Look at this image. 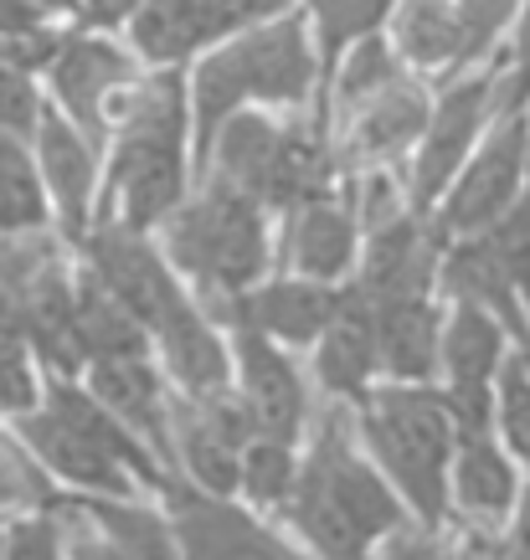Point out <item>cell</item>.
<instances>
[{
	"instance_id": "obj_1",
	"label": "cell",
	"mask_w": 530,
	"mask_h": 560,
	"mask_svg": "<svg viewBox=\"0 0 530 560\" xmlns=\"http://www.w3.org/2000/svg\"><path fill=\"white\" fill-rule=\"evenodd\" d=\"M412 514L396 499L377 463L366 458L356 438L350 407L320 401L299 458V483L274 525L289 529V540L309 560H366L371 545L387 540Z\"/></svg>"
},
{
	"instance_id": "obj_2",
	"label": "cell",
	"mask_w": 530,
	"mask_h": 560,
	"mask_svg": "<svg viewBox=\"0 0 530 560\" xmlns=\"http://www.w3.org/2000/svg\"><path fill=\"white\" fill-rule=\"evenodd\" d=\"M191 180H196V135H191L186 68H145L114 103L93 221H124L135 232H154L186 201Z\"/></svg>"
},
{
	"instance_id": "obj_3",
	"label": "cell",
	"mask_w": 530,
	"mask_h": 560,
	"mask_svg": "<svg viewBox=\"0 0 530 560\" xmlns=\"http://www.w3.org/2000/svg\"><path fill=\"white\" fill-rule=\"evenodd\" d=\"M36 468L62 493H93V499H160L165 463L103 407L78 375H47L32 411L5 422Z\"/></svg>"
},
{
	"instance_id": "obj_4",
	"label": "cell",
	"mask_w": 530,
	"mask_h": 560,
	"mask_svg": "<svg viewBox=\"0 0 530 560\" xmlns=\"http://www.w3.org/2000/svg\"><path fill=\"white\" fill-rule=\"evenodd\" d=\"M186 93L196 160H201L206 139L217 135V124L232 119L238 108L293 114V108H309L314 98H325V62H320L304 5H289V11L206 47L186 68Z\"/></svg>"
},
{
	"instance_id": "obj_5",
	"label": "cell",
	"mask_w": 530,
	"mask_h": 560,
	"mask_svg": "<svg viewBox=\"0 0 530 560\" xmlns=\"http://www.w3.org/2000/svg\"><path fill=\"white\" fill-rule=\"evenodd\" d=\"M274 226L278 221L247 190L196 171L186 201L154 226V242L171 257L201 314L227 329L242 293L274 272Z\"/></svg>"
},
{
	"instance_id": "obj_6",
	"label": "cell",
	"mask_w": 530,
	"mask_h": 560,
	"mask_svg": "<svg viewBox=\"0 0 530 560\" xmlns=\"http://www.w3.org/2000/svg\"><path fill=\"white\" fill-rule=\"evenodd\" d=\"M196 171L222 175L227 186L247 190L274 221L293 206L325 196L345 180L341 160H335V139H330V98H314L293 114L238 108L201 144Z\"/></svg>"
},
{
	"instance_id": "obj_7",
	"label": "cell",
	"mask_w": 530,
	"mask_h": 560,
	"mask_svg": "<svg viewBox=\"0 0 530 560\" xmlns=\"http://www.w3.org/2000/svg\"><path fill=\"white\" fill-rule=\"evenodd\" d=\"M356 438L417 525L448 514V463H453V411L438 381H377L350 407Z\"/></svg>"
},
{
	"instance_id": "obj_8",
	"label": "cell",
	"mask_w": 530,
	"mask_h": 560,
	"mask_svg": "<svg viewBox=\"0 0 530 560\" xmlns=\"http://www.w3.org/2000/svg\"><path fill=\"white\" fill-rule=\"evenodd\" d=\"M505 72H510V47L489 57V62H480V68L448 78V83H433L428 129L417 139V150L407 154V165H402L412 211H433L443 201V190L453 186L463 160L474 154L484 129L505 108Z\"/></svg>"
},
{
	"instance_id": "obj_9",
	"label": "cell",
	"mask_w": 530,
	"mask_h": 560,
	"mask_svg": "<svg viewBox=\"0 0 530 560\" xmlns=\"http://www.w3.org/2000/svg\"><path fill=\"white\" fill-rule=\"evenodd\" d=\"M530 186V103L499 108L495 124L484 129L474 154L463 160V171L453 175V186L443 190V201L428 217L438 221V232L453 237H480L489 232L505 211H510Z\"/></svg>"
},
{
	"instance_id": "obj_10",
	"label": "cell",
	"mask_w": 530,
	"mask_h": 560,
	"mask_svg": "<svg viewBox=\"0 0 530 560\" xmlns=\"http://www.w3.org/2000/svg\"><path fill=\"white\" fill-rule=\"evenodd\" d=\"M78 262H83L103 289L114 293L139 324L145 335H160L165 324H175L181 314L201 308L191 299V289L181 283V272L171 268V257L160 253L154 232H135L124 221H93L88 237L72 247Z\"/></svg>"
},
{
	"instance_id": "obj_11",
	"label": "cell",
	"mask_w": 530,
	"mask_h": 560,
	"mask_svg": "<svg viewBox=\"0 0 530 560\" xmlns=\"http://www.w3.org/2000/svg\"><path fill=\"white\" fill-rule=\"evenodd\" d=\"M145 62L135 57V47L119 32H88V26H68L57 57L42 72L47 103L62 108L78 129L103 150L108 139V119H114V103L129 93Z\"/></svg>"
},
{
	"instance_id": "obj_12",
	"label": "cell",
	"mask_w": 530,
	"mask_h": 560,
	"mask_svg": "<svg viewBox=\"0 0 530 560\" xmlns=\"http://www.w3.org/2000/svg\"><path fill=\"white\" fill-rule=\"evenodd\" d=\"M160 510L171 520L186 560H309L289 529L253 514L242 499L206 493L186 478H165Z\"/></svg>"
},
{
	"instance_id": "obj_13",
	"label": "cell",
	"mask_w": 530,
	"mask_h": 560,
	"mask_svg": "<svg viewBox=\"0 0 530 560\" xmlns=\"http://www.w3.org/2000/svg\"><path fill=\"white\" fill-rule=\"evenodd\" d=\"M443 340H438V386L448 396L453 427L463 432H495V381L510 360V329L484 314L480 304L443 299Z\"/></svg>"
},
{
	"instance_id": "obj_14",
	"label": "cell",
	"mask_w": 530,
	"mask_h": 560,
	"mask_svg": "<svg viewBox=\"0 0 530 560\" xmlns=\"http://www.w3.org/2000/svg\"><path fill=\"white\" fill-rule=\"evenodd\" d=\"M289 5L299 0H145L119 36L135 47L145 68H191L206 47H217Z\"/></svg>"
},
{
	"instance_id": "obj_15",
	"label": "cell",
	"mask_w": 530,
	"mask_h": 560,
	"mask_svg": "<svg viewBox=\"0 0 530 560\" xmlns=\"http://www.w3.org/2000/svg\"><path fill=\"white\" fill-rule=\"evenodd\" d=\"M171 478H186L206 493L238 499L242 453L257 438L247 422V407L238 390H211V396H181L171 390Z\"/></svg>"
},
{
	"instance_id": "obj_16",
	"label": "cell",
	"mask_w": 530,
	"mask_h": 560,
	"mask_svg": "<svg viewBox=\"0 0 530 560\" xmlns=\"http://www.w3.org/2000/svg\"><path fill=\"white\" fill-rule=\"evenodd\" d=\"M227 340H232V390L247 407L253 432L304 447L320 396L309 386V371L299 365V355L274 345L268 335H253V329H227Z\"/></svg>"
},
{
	"instance_id": "obj_17",
	"label": "cell",
	"mask_w": 530,
	"mask_h": 560,
	"mask_svg": "<svg viewBox=\"0 0 530 560\" xmlns=\"http://www.w3.org/2000/svg\"><path fill=\"white\" fill-rule=\"evenodd\" d=\"M68 560H186L160 499H93L57 493L51 499Z\"/></svg>"
},
{
	"instance_id": "obj_18",
	"label": "cell",
	"mask_w": 530,
	"mask_h": 560,
	"mask_svg": "<svg viewBox=\"0 0 530 560\" xmlns=\"http://www.w3.org/2000/svg\"><path fill=\"white\" fill-rule=\"evenodd\" d=\"M433 114V83L417 72H402L371 98L350 103L341 114H330V139H335V160L345 175L371 171V165H407L417 139L428 129Z\"/></svg>"
},
{
	"instance_id": "obj_19",
	"label": "cell",
	"mask_w": 530,
	"mask_h": 560,
	"mask_svg": "<svg viewBox=\"0 0 530 560\" xmlns=\"http://www.w3.org/2000/svg\"><path fill=\"white\" fill-rule=\"evenodd\" d=\"M448 237L428 211H402L381 221L371 232H360L356 272L345 278V289L366 304H392V299H423L438 293V268H443Z\"/></svg>"
},
{
	"instance_id": "obj_20",
	"label": "cell",
	"mask_w": 530,
	"mask_h": 560,
	"mask_svg": "<svg viewBox=\"0 0 530 560\" xmlns=\"http://www.w3.org/2000/svg\"><path fill=\"white\" fill-rule=\"evenodd\" d=\"M32 160L42 175L51 206V226L78 247L88 237V226L99 217V186H103V150L62 114V108H42V119L32 129Z\"/></svg>"
},
{
	"instance_id": "obj_21",
	"label": "cell",
	"mask_w": 530,
	"mask_h": 560,
	"mask_svg": "<svg viewBox=\"0 0 530 560\" xmlns=\"http://www.w3.org/2000/svg\"><path fill=\"white\" fill-rule=\"evenodd\" d=\"M356 257H360V221L345 180L278 217L274 272H293V278H314V283H335L341 289L345 278L356 272Z\"/></svg>"
},
{
	"instance_id": "obj_22",
	"label": "cell",
	"mask_w": 530,
	"mask_h": 560,
	"mask_svg": "<svg viewBox=\"0 0 530 560\" xmlns=\"http://www.w3.org/2000/svg\"><path fill=\"white\" fill-rule=\"evenodd\" d=\"M335 308H341V289L335 283H314V278H293V272H268L263 283H253L238 299L227 329H253V335H268V340L293 350V355H309V345L325 335Z\"/></svg>"
},
{
	"instance_id": "obj_23",
	"label": "cell",
	"mask_w": 530,
	"mask_h": 560,
	"mask_svg": "<svg viewBox=\"0 0 530 560\" xmlns=\"http://www.w3.org/2000/svg\"><path fill=\"white\" fill-rule=\"evenodd\" d=\"M103 407L114 411L129 432H135L154 458L165 463L171 474V381L160 375L154 355H135V360H93L78 375Z\"/></svg>"
},
{
	"instance_id": "obj_24",
	"label": "cell",
	"mask_w": 530,
	"mask_h": 560,
	"mask_svg": "<svg viewBox=\"0 0 530 560\" xmlns=\"http://www.w3.org/2000/svg\"><path fill=\"white\" fill-rule=\"evenodd\" d=\"M377 340H371V308L341 283V308L325 324V335L309 345V386L320 401L356 407L377 386Z\"/></svg>"
},
{
	"instance_id": "obj_25",
	"label": "cell",
	"mask_w": 530,
	"mask_h": 560,
	"mask_svg": "<svg viewBox=\"0 0 530 560\" xmlns=\"http://www.w3.org/2000/svg\"><path fill=\"white\" fill-rule=\"evenodd\" d=\"M520 478H526V468L510 458V447L495 432H463L453 442V463H448V510L505 529Z\"/></svg>"
},
{
	"instance_id": "obj_26",
	"label": "cell",
	"mask_w": 530,
	"mask_h": 560,
	"mask_svg": "<svg viewBox=\"0 0 530 560\" xmlns=\"http://www.w3.org/2000/svg\"><path fill=\"white\" fill-rule=\"evenodd\" d=\"M366 304V299H360ZM371 308V340H377L381 381H438V340H443V299H392Z\"/></svg>"
},
{
	"instance_id": "obj_27",
	"label": "cell",
	"mask_w": 530,
	"mask_h": 560,
	"mask_svg": "<svg viewBox=\"0 0 530 560\" xmlns=\"http://www.w3.org/2000/svg\"><path fill=\"white\" fill-rule=\"evenodd\" d=\"M150 355L160 375L171 381V390H181V396H211V390L232 386V340L201 308L165 324L150 340Z\"/></svg>"
},
{
	"instance_id": "obj_28",
	"label": "cell",
	"mask_w": 530,
	"mask_h": 560,
	"mask_svg": "<svg viewBox=\"0 0 530 560\" xmlns=\"http://www.w3.org/2000/svg\"><path fill=\"white\" fill-rule=\"evenodd\" d=\"M387 36H392L396 57L417 78H428V83H448V78L469 72L459 16H453L448 0H396L392 21H387Z\"/></svg>"
},
{
	"instance_id": "obj_29",
	"label": "cell",
	"mask_w": 530,
	"mask_h": 560,
	"mask_svg": "<svg viewBox=\"0 0 530 560\" xmlns=\"http://www.w3.org/2000/svg\"><path fill=\"white\" fill-rule=\"evenodd\" d=\"M72 335H78L83 365H93V360L150 355V335H145V324H139L135 314L114 299V293L103 289L83 262H72Z\"/></svg>"
},
{
	"instance_id": "obj_30",
	"label": "cell",
	"mask_w": 530,
	"mask_h": 560,
	"mask_svg": "<svg viewBox=\"0 0 530 560\" xmlns=\"http://www.w3.org/2000/svg\"><path fill=\"white\" fill-rule=\"evenodd\" d=\"M51 226V206L32 160V139L0 135V237Z\"/></svg>"
},
{
	"instance_id": "obj_31",
	"label": "cell",
	"mask_w": 530,
	"mask_h": 560,
	"mask_svg": "<svg viewBox=\"0 0 530 560\" xmlns=\"http://www.w3.org/2000/svg\"><path fill=\"white\" fill-rule=\"evenodd\" d=\"M407 72V62L396 57L392 36L387 32H371L360 36V42H350V47L335 57V68L325 72V98H330V114H341V108H350V103L371 98L377 88H387L392 78H402Z\"/></svg>"
},
{
	"instance_id": "obj_32",
	"label": "cell",
	"mask_w": 530,
	"mask_h": 560,
	"mask_svg": "<svg viewBox=\"0 0 530 560\" xmlns=\"http://www.w3.org/2000/svg\"><path fill=\"white\" fill-rule=\"evenodd\" d=\"M299 458H304V447H293V442L253 438L242 453L238 499L263 520H278V510L289 504L293 483H299Z\"/></svg>"
},
{
	"instance_id": "obj_33",
	"label": "cell",
	"mask_w": 530,
	"mask_h": 560,
	"mask_svg": "<svg viewBox=\"0 0 530 560\" xmlns=\"http://www.w3.org/2000/svg\"><path fill=\"white\" fill-rule=\"evenodd\" d=\"M309 16V32H314V47H320V62L325 72L335 68V57H341L350 42L371 32H387V21H392L396 0H299Z\"/></svg>"
},
{
	"instance_id": "obj_34",
	"label": "cell",
	"mask_w": 530,
	"mask_h": 560,
	"mask_svg": "<svg viewBox=\"0 0 530 560\" xmlns=\"http://www.w3.org/2000/svg\"><path fill=\"white\" fill-rule=\"evenodd\" d=\"M57 493H62V489H57V483L36 468V458L21 447L16 432L0 422V529L11 525L16 514L47 510Z\"/></svg>"
},
{
	"instance_id": "obj_35",
	"label": "cell",
	"mask_w": 530,
	"mask_h": 560,
	"mask_svg": "<svg viewBox=\"0 0 530 560\" xmlns=\"http://www.w3.org/2000/svg\"><path fill=\"white\" fill-rule=\"evenodd\" d=\"M495 438L530 474V365L520 355V345L510 350V360H505V371L495 381Z\"/></svg>"
},
{
	"instance_id": "obj_36",
	"label": "cell",
	"mask_w": 530,
	"mask_h": 560,
	"mask_svg": "<svg viewBox=\"0 0 530 560\" xmlns=\"http://www.w3.org/2000/svg\"><path fill=\"white\" fill-rule=\"evenodd\" d=\"M47 371L36 365V355L26 350V340L0 335V422H16L21 411L36 407Z\"/></svg>"
},
{
	"instance_id": "obj_37",
	"label": "cell",
	"mask_w": 530,
	"mask_h": 560,
	"mask_svg": "<svg viewBox=\"0 0 530 560\" xmlns=\"http://www.w3.org/2000/svg\"><path fill=\"white\" fill-rule=\"evenodd\" d=\"M42 108H47V88H42V78L26 72L21 62H0V135L32 139Z\"/></svg>"
},
{
	"instance_id": "obj_38",
	"label": "cell",
	"mask_w": 530,
	"mask_h": 560,
	"mask_svg": "<svg viewBox=\"0 0 530 560\" xmlns=\"http://www.w3.org/2000/svg\"><path fill=\"white\" fill-rule=\"evenodd\" d=\"M0 560H68L57 510L47 504V510L16 514L11 525L0 529Z\"/></svg>"
},
{
	"instance_id": "obj_39",
	"label": "cell",
	"mask_w": 530,
	"mask_h": 560,
	"mask_svg": "<svg viewBox=\"0 0 530 560\" xmlns=\"http://www.w3.org/2000/svg\"><path fill=\"white\" fill-rule=\"evenodd\" d=\"M366 560H448V556H443V545H438V535H433L428 525L407 520V525H396L387 540L371 545V556Z\"/></svg>"
},
{
	"instance_id": "obj_40",
	"label": "cell",
	"mask_w": 530,
	"mask_h": 560,
	"mask_svg": "<svg viewBox=\"0 0 530 560\" xmlns=\"http://www.w3.org/2000/svg\"><path fill=\"white\" fill-rule=\"evenodd\" d=\"M145 0H78V16L72 26H88V32H124L135 11Z\"/></svg>"
},
{
	"instance_id": "obj_41",
	"label": "cell",
	"mask_w": 530,
	"mask_h": 560,
	"mask_svg": "<svg viewBox=\"0 0 530 560\" xmlns=\"http://www.w3.org/2000/svg\"><path fill=\"white\" fill-rule=\"evenodd\" d=\"M47 26H62V21H51L32 0H0V36H36Z\"/></svg>"
},
{
	"instance_id": "obj_42",
	"label": "cell",
	"mask_w": 530,
	"mask_h": 560,
	"mask_svg": "<svg viewBox=\"0 0 530 560\" xmlns=\"http://www.w3.org/2000/svg\"><path fill=\"white\" fill-rule=\"evenodd\" d=\"M505 550H510V560H530V474L520 478L515 510L505 520Z\"/></svg>"
},
{
	"instance_id": "obj_43",
	"label": "cell",
	"mask_w": 530,
	"mask_h": 560,
	"mask_svg": "<svg viewBox=\"0 0 530 560\" xmlns=\"http://www.w3.org/2000/svg\"><path fill=\"white\" fill-rule=\"evenodd\" d=\"M32 5H42L51 21H72V16H78V0H32Z\"/></svg>"
},
{
	"instance_id": "obj_44",
	"label": "cell",
	"mask_w": 530,
	"mask_h": 560,
	"mask_svg": "<svg viewBox=\"0 0 530 560\" xmlns=\"http://www.w3.org/2000/svg\"><path fill=\"white\" fill-rule=\"evenodd\" d=\"M520 355H526V365H530V340H526V345H520Z\"/></svg>"
}]
</instances>
